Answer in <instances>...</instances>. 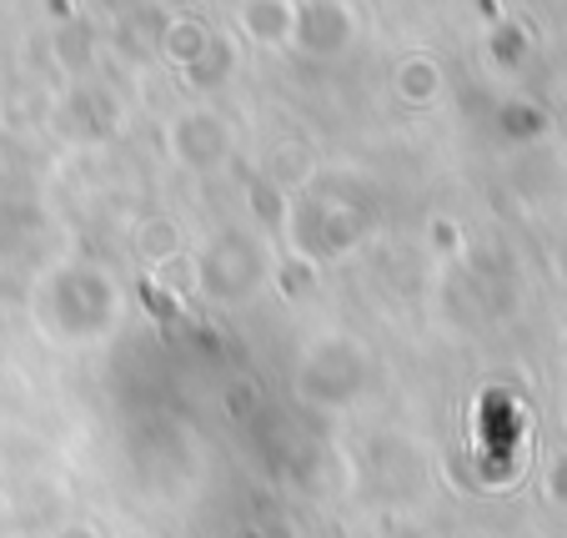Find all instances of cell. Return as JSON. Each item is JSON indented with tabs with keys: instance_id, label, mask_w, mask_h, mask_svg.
<instances>
[{
	"instance_id": "6da1fadb",
	"label": "cell",
	"mask_w": 567,
	"mask_h": 538,
	"mask_svg": "<svg viewBox=\"0 0 567 538\" xmlns=\"http://www.w3.org/2000/svg\"><path fill=\"white\" fill-rule=\"evenodd\" d=\"M121 313H126L121 282L101 262H55L35 277L31 317L61 347H86L111 337Z\"/></svg>"
},
{
	"instance_id": "7a4b0ae2",
	"label": "cell",
	"mask_w": 567,
	"mask_h": 538,
	"mask_svg": "<svg viewBox=\"0 0 567 538\" xmlns=\"http://www.w3.org/2000/svg\"><path fill=\"white\" fill-rule=\"evenodd\" d=\"M271 277H277V257L257 226H221L192 257V297L212 307H241Z\"/></svg>"
},
{
	"instance_id": "3957f363",
	"label": "cell",
	"mask_w": 567,
	"mask_h": 538,
	"mask_svg": "<svg viewBox=\"0 0 567 538\" xmlns=\"http://www.w3.org/2000/svg\"><path fill=\"white\" fill-rule=\"evenodd\" d=\"M372 388V353L352 333H321L291 367V393L317 413H347Z\"/></svg>"
},
{
	"instance_id": "277c9868",
	"label": "cell",
	"mask_w": 567,
	"mask_h": 538,
	"mask_svg": "<svg viewBox=\"0 0 567 538\" xmlns=\"http://www.w3.org/2000/svg\"><path fill=\"white\" fill-rule=\"evenodd\" d=\"M166 156L192 176H216L236 156V126L216 106H182L166 121Z\"/></svg>"
},
{
	"instance_id": "5b68a950",
	"label": "cell",
	"mask_w": 567,
	"mask_h": 538,
	"mask_svg": "<svg viewBox=\"0 0 567 538\" xmlns=\"http://www.w3.org/2000/svg\"><path fill=\"white\" fill-rule=\"evenodd\" d=\"M362 31V11L347 0H297V21H291V51L307 61H337L352 51Z\"/></svg>"
},
{
	"instance_id": "8992f818",
	"label": "cell",
	"mask_w": 567,
	"mask_h": 538,
	"mask_svg": "<svg viewBox=\"0 0 567 538\" xmlns=\"http://www.w3.org/2000/svg\"><path fill=\"white\" fill-rule=\"evenodd\" d=\"M392 91L408 111H432L442 97H447V71H442L437 55L427 51H408L392 65Z\"/></svg>"
},
{
	"instance_id": "52a82bcc",
	"label": "cell",
	"mask_w": 567,
	"mask_h": 538,
	"mask_svg": "<svg viewBox=\"0 0 567 538\" xmlns=\"http://www.w3.org/2000/svg\"><path fill=\"white\" fill-rule=\"evenodd\" d=\"M291 21H297V0H251L236 6V35L267 45V51H291Z\"/></svg>"
},
{
	"instance_id": "ba28073f",
	"label": "cell",
	"mask_w": 567,
	"mask_h": 538,
	"mask_svg": "<svg viewBox=\"0 0 567 538\" xmlns=\"http://www.w3.org/2000/svg\"><path fill=\"white\" fill-rule=\"evenodd\" d=\"M212 35L216 26H206L202 16H166V26H161V61L176 65V71H192L206 55Z\"/></svg>"
},
{
	"instance_id": "9c48e42d",
	"label": "cell",
	"mask_w": 567,
	"mask_h": 538,
	"mask_svg": "<svg viewBox=\"0 0 567 538\" xmlns=\"http://www.w3.org/2000/svg\"><path fill=\"white\" fill-rule=\"evenodd\" d=\"M236 61H241V55H236V35L216 31L202 61H196L192 71H182V81H186L192 91H202V97H212V91H221L226 81L236 75Z\"/></svg>"
},
{
	"instance_id": "30bf717a",
	"label": "cell",
	"mask_w": 567,
	"mask_h": 538,
	"mask_svg": "<svg viewBox=\"0 0 567 538\" xmlns=\"http://www.w3.org/2000/svg\"><path fill=\"white\" fill-rule=\"evenodd\" d=\"M136 257L146 262L151 272H161L166 262H176V257H186L182 252V226L172 222V216H146V222L136 226Z\"/></svg>"
},
{
	"instance_id": "8fae6325",
	"label": "cell",
	"mask_w": 567,
	"mask_h": 538,
	"mask_svg": "<svg viewBox=\"0 0 567 538\" xmlns=\"http://www.w3.org/2000/svg\"><path fill=\"white\" fill-rule=\"evenodd\" d=\"M311 182H317V162L307 156V146H301V141H281V146L271 151V182L267 186H277L281 196H291V192H307Z\"/></svg>"
},
{
	"instance_id": "7c38bea8",
	"label": "cell",
	"mask_w": 567,
	"mask_h": 538,
	"mask_svg": "<svg viewBox=\"0 0 567 538\" xmlns=\"http://www.w3.org/2000/svg\"><path fill=\"white\" fill-rule=\"evenodd\" d=\"M51 55H55V65H65V71L91 65V31L86 26H61V31L51 35Z\"/></svg>"
},
{
	"instance_id": "4fadbf2b",
	"label": "cell",
	"mask_w": 567,
	"mask_h": 538,
	"mask_svg": "<svg viewBox=\"0 0 567 538\" xmlns=\"http://www.w3.org/2000/svg\"><path fill=\"white\" fill-rule=\"evenodd\" d=\"M523 51H527V31L517 21H503V26L487 31V55H493L497 65H517L523 61Z\"/></svg>"
},
{
	"instance_id": "5bb4252c",
	"label": "cell",
	"mask_w": 567,
	"mask_h": 538,
	"mask_svg": "<svg viewBox=\"0 0 567 538\" xmlns=\"http://www.w3.org/2000/svg\"><path fill=\"white\" fill-rule=\"evenodd\" d=\"M236 538H301V528L287 508H267V514L247 518V524L236 528Z\"/></svg>"
},
{
	"instance_id": "9a60e30c",
	"label": "cell",
	"mask_w": 567,
	"mask_h": 538,
	"mask_svg": "<svg viewBox=\"0 0 567 538\" xmlns=\"http://www.w3.org/2000/svg\"><path fill=\"white\" fill-rule=\"evenodd\" d=\"M497 126H503V136H513V141H533L537 131L547 126V121H543V111H537V106H527V101H513V106L497 111Z\"/></svg>"
},
{
	"instance_id": "2e32d148",
	"label": "cell",
	"mask_w": 567,
	"mask_h": 538,
	"mask_svg": "<svg viewBox=\"0 0 567 538\" xmlns=\"http://www.w3.org/2000/svg\"><path fill=\"white\" fill-rule=\"evenodd\" d=\"M543 494H547V504L567 514V448L553 453V464H547V474H543Z\"/></svg>"
},
{
	"instance_id": "e0dca14e",
	"label": "cell",
	"mask_w": 567,
	"mask_h": 538,
	"mask_svg": "<svg viewBox=\"0 0 567 538\" xmlns=\"http://www.w3.org/2000/svg\"><path fill=\"white\" fill-rule=\"evenodd\" d=\"M226 413H231V418H251V413H257V383H251V377H236L231 383V393H226Z\"/></svg>"
},
{
	"instance_id": "ac0fdd59",
	"label": "cell",
	"mask_w": 567,
	"mask_h": 538,
	"mask_svg": "<svg viewBox=\"0 0 567 538\" xmlns=\"http://www.w3.org/2000/svg\"><path fill=\"white\" fill-rule=\"evenodd\" d=\"M427 237H432V247H437V252H457L462 247V226L452 222V216H432Z\"/></svg>"
},
{
	"instance_id": "d6986e66",
	"label": "cell",
	"mask_w": 567,
	"mask_h": 538,
	"mask_svg": "<svg viewBox=\"0 0 567 538\" xmlns=\"http://www.w3.org/2000/svg\"><path fill=\"white\" fill-rule=\"evenodd\" d=\"M55 538H96V534H91V528H81V524H71V528H61Z\"/></svg>"
},
{
	"instance_id": "ffe728a7",
	"label": "cell",
	"mask_w": 567,
	"mask_h": 538,
	"mask_svg": "<svg viewBox=\"0 0 567 538\" xmlns=\"http://www.w3.org/2000/svg\"><path fill=\"white\" fill-rule=\"evenodd\" d=\"M126 538H156V534H126Z\"/></svg>"
},
{
	"instance_id": "44dd1931",
	"label": "cell",
	"mask_w": 567,
	"mask_h": 538,
	"mask_svg": "<svg viewBox=\"0 0 567 538\" xmlns=\"http://www.w3.org/2000/svg\"><path fill=\"white\" fill-rule=\"evenodd\" d=\"M563 428H567V398H563Z\"/></svg>"
},
{
	"instance_id": "7402d4cb",
	"label": "cell",
	"mask_w": 567,
	"mask_h": 538,
	"mask_svg": "<svg viewBox=\"0 0 567 538\" xmlns=\"http://www.w3.org/2000/svg\"><path fill=\"white\" fill-rule=\"evenodd\" d=\"M563 367H567V343H563Z\"/></svg>"
},
{
	"instance_id": "603a6c76",
	"label": "cell",
	"mask_w": 567,
	"mask_h": 538,
	"mask_svg": "<svg viewBox=\"0 0 567 538\" xmlns=\"http://www.w3.org/2000/svg\"><path fill=\"white\" fill-rule=\"evenodd\" d=\"M523 538H547V534H523Z\"/></svg>"
}]
</instances>
